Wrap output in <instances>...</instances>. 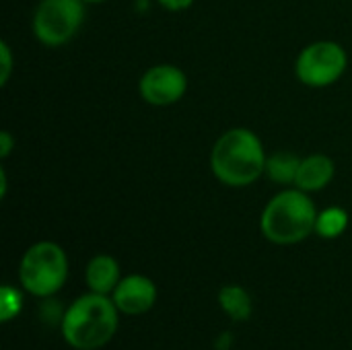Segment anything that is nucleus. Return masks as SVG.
<instances>
[{
    "label": "nucleus",
    "mask_w": 352,
    "mask_h": 350,
    "mask_svg": "<svg viewBox=\"0 0 352 350\" xmlns=\"http://www.w3.org/2000/svg\"><path fill=\"white\" fill-rule=\"evenodd\" d=\"M318 208L307 192L289 188L268 200L260 217L262 235L274 245H295L316 233Z\"/></svg>",
    "instance_id": "obj_3"
},
{
    "label": "nucleus",
    "mask_w": 352,
    "mask_h": 350,
    "mask_svg": "<svg viewBox=\"0 0 352 350\" xmlns=\"http://www.w3.org/2000/svg\"><path fill=\"white\" fill-rule=\"evenodd\" d=\"M68 281V256L54 241H37L21 258L19 283L37 299L54 297Z\"/></svg>",
    "instance_id": "obj_4"
},
{
    "label": "nucleus",
    "mask_w": 352,
    "mask_h": 350,
    "mask_svg": "<svg viewBox=\"0 0 352 350\" xmlns=\"http://www.w3.org/2000/svg\"><path fill=\"white\" fill-rule=\"evenodd\" d=\"M6 186H8V182H6V171H4V167H0V198L6 196Z\"/></svg>",
    "instance_id": "obj_20"
},
{
    "label": "nucleus",
    "mask_w": 352,
    "mask_h": 350,
    "mask_svg": "<svg viewBox=\"0 0 352 350\" xmlns=\"http://www.w3.org/2000/svg\"><path fill=\"white\" fill-rule=\"evenodd\" d=\"M219 305H221L223 314L237 324L248 322L254 311L252 295L241 285H225L219 291Z\"/></svg>",
    "instance_id": "obj_11"
},
{
    "label": "nucleus",
    "mask_w": 352,
    "mask_h": 350,
    "mask_svg": "<svg viewBox=\"0 0 352 350\" xmlns=\"http://www.w3.org/2000/svg\"><path fill=\"white\" fill-rule=\"evenodd\" d=\"M233 347V334L231 332H223L217 340H214V349L217 350H229Z\"/></svg>",
    "instance_id": "obj_19"
},
{
    "label": "nucleus",
    "mask_w": 352,
    "mask_h": 350,
    "mask_svg": "<svg viewBox=\"0 0 352 350\" xmlns=\"http://www.w3.org/2000/svg\"><path fill=\"white\" fill-rule=\"evenodd\" d=\"M349 68V54L336 41H314L301 50L295 62L297 78L311 89H324L342 78Z\"/></svg>",
    "instance_id": "obj_5"
},
{
    "label": "nucleus",
    "mask_w": 352,
    "mask_h": 350,
    "mask_svg": "<svg viewBox=\"0 0 352 350\" xmlns=\"http://www.w3.org/2000/svg\"><path fill=\"white\" fill-rule=\"evenodd\" d=\"M120 281H122V272H120V264L113 256L97 254L89 260V264L85 268V283L91 293L111 297V293L116 291Z\"/></svg>",
    "instance_id": "obj_10"
},
{
    "label": "nucleus",
    "mask_w": 352,
    "mask_h": 350,
    "mask_svg": "<svg viewBox=\"0 0 352 350\" xmlns=\"http://www.w3.org/2000/svg\"><path fill=\"white\" fill-rule=\"evenodd\" d=\"M120 326V311L109 295L87 293L76 297L60 324L62 338L74 350L97 349L109 344Z\"/></svg>",
    "instance_id": "obj_2"
},
{
    "label": "nucleus",
    "mask_w": 352,
    "mask_h": 350,
    "mask_svg": "<svg viewBox=\"0 0 352 350\" xmlns=\"http://www.w3.org/2000/svg\"><path fill=\"white\" fill-rule=\"evenodd\" d=\"M157 285L144 274L122 276L111 299L120 314L124 316H142L148 314L157 303Z\"/></svg>",
    "instance_id": "obj_8"
},
{
    "label": "nucleus",
    "mask_w": 352,
    "mask_h": 350,
    "mask_svg": "<svg viewBox=\"0 0 352 350\" xmlns=\"http://www.w3.org/2000/svg\"><path fill=\"white\" fill-rule=\"evenodd\" d=\"M266 151L250 128H231L219 136L210 151V169L214 177L229 188H248L266 171Z\"/></svg>",
    "instance_id": "obj_1"
},
{
    "label": "nucleus",
    "mask_w": 352,
    "mask_h": 350,
    "mask_svg": "<svg viewBox=\"0 0 352 350\" xmlns=\"http://www.w3.org/2000/svg\"><path fill=\"white\" fill-rule=\"evenodd\" d=\"M82 350H97V349H82Z\"/></svg>",
    "instance_id": "obj_22"
},
{
    "label": "nucleus",
    "mask_w": 352,
    "mask_h": 350,
    "mask_svg": "<svg viewBox=\"0 0 352 350\" xmlns=\"http://www.w3.org/2000/svg\"><path fill=\"white\" fill-rule=\"evenodd\" d=\"M138 91L148 105L167 107L182 101L188 91V76L173 64H157L140 76Z\"/></svg>",
    "instance_id": "obj_7"
},
{
    "label": "nucleus",
    "mask_w": 352,
    "mask_h": 350,
    "mask_svg": "<svg viewBox=\"0 0 352 350\" xmlns=\"http://www.w3.org/2000/svg\"><path fill=\"white\" fill-rule=\"evenodd\" d=\"M334 161L328 155L316 153V155H307L301 159L299 171H297V179H295V188L303 190V192H320L324 188L330 186V182L334 179Z\"/></svg>",
    "instance_id": "obj_9"
},
{
    "label": "nucleus",
    "mask_w": 352,
    "mask_h": 350,
    "mask_svg": "<svg viewBox=\"0 0 352 350\" xmlns=\"http://www.w3.org/2000/svg\"><path fill=\"white\" fill-rule=\"evenodd\" d=\"M349 227V212L340 206H330L318 212L316 221V235L322 239H336L340 237Z\"/></svg>",
    "instance_id": "obj_13"
},
{
    "label": "nucleus",
    "mask_w": 352,
    "mask_h": 350,
    "mask_svg": "<svg viewBox=\"0 0 352 350\" xmlns=\"http://www.w3.org/2000/svg\"><path fill=\"white\" fill-rule=\"evenodd\" d=\"M23 309V295L16 287L4 285L0 289V322L8 324L10 320H14Z\"/></svg>",
    "instance_id": "obj_14"
},
{
    "label": "nucleus",
    "mask_w": 352,
    "mask_h": 350,
    "mask_svg": "<svg viewBox=\"0 0 352 350\" xmlns=\"http://www.w3.org/2000/svg\"><path fill=\"white\" fill-rule=\"evenodd\" d=\"M12 72V52L6 41L0 43V87H4Z\"/></svg>",
    "instance_id": "obj_16"
},
{
    "label": "nucleus",
    "mask_w": 352,
    "mask_h": 350,
    "mask_svg": "<svg viewBox=\"0 0 352 350\" xmlns=\"http://www.w3.org/2000/svg\"><path fill=\"white\" fill-rule=\"evenodd\" d=\"M12 146H14V138H12V134H10V132H6V130H2V132H0V159H6V157L10 155Z\"/></svg>",
    "instance_id": "obj_18"
},
{
    "label": "nucleus",
    "mask_w": 352,
    "mask_h": 350,
    "mask_svg": "<svg viewBox=\"0 0 352 350\" xmlns=\"http://www.w3.org/2000/svg\"><path fill=\"white\" fill-rule=\"evenodd\" d=\"M64 314H66V309H62V303L56 301L54 297L43 299V303H41V307H39L41 322L47 324V326H58V328H60V324H62V320H64Z\"/></svg>",
    "instance_id": "obj_15"
},
{
    "label": "nucleus",
    "mask_w": 352,
    "mask_h": 350,
    "mask_svg": "<svg viewBox=\"0 0 352 350\" xmlns=\"http://www.w3.org/2000/svg\"><path fill=\"white\" fill-rule=\"evenodd\" d=\"M82 2H89V4H99V2H105V0H82Z\"/></svg>",
    "instance_id": "obj_21"
},
{
    "label": "nucleus",
    "mask_w": 352,
    "mask_h": 350,
    "mask_svg": "<svg viewBox=\"0 0 352 350\" xmlns=\"http://www.w3.org/2000/svg\"><path fill=\"white\" fill-rule=\"evenodd\" d=\"M301 165V157L289 153V151H280L268 157L266 161V175L280 186H295L297 179V171Z\"/></svg>",
    "instance_id": "obj_12"
},
{
    "label": "nucleus",
    "mask_w": 352,
    "mask_h": 350,
    "mask_svg": "<svg viewBox=\"0 0 352 350\" xmlns=\"http://www.w3.org/2000/svg\"><path fill=\"white\" fill-rule=\"evenodd\" d=\"M82 19V0H41L33 14V33L43 45L58 47L76 35Z\"/></svg>",
    "instance_id": "obj_6"
},
{
    "label": "nucleus",
    "mask_w": 352,
    "mask_h": 350,
    "mask_svg": "<svg viewBox=\"0 0 352 350\" xmlns=\"http://www.w3.org/2000/svg\"><path fill=\"white\" fill-rule=\"evenodd\" d=\"M165 10H171V12H179V10H186L194 4V0H157Z\"/></svg>",
    "instance_id": "obj_17"
}]
</instances>
